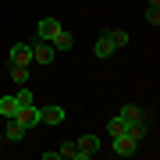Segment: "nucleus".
Returning a JSON list of instances; mask_svg holds the SVG:
<instances>
[{
  "label": "nucleus",
  "instance_id": "7",
  "mask_svg": "<svg viewBox=\"0 0 160 160\" xmlns=\"http://www.w3.org/2000/svg\"><path fill=\"white\" fill-rule=\"evenodd\" d=\"M114 50H118V46L110 43V36H107V32H103V36H96V43H92V53H96L100 61H107V57H114Z\"/></svg>",
  "mask_w": 160,
  "mask_h": 160
},
{
  "label": "nucleus",
  "instance_id": "8",
  "mask_svg": "<svg viewBox=\"0 0 160 160\" xmlns=\"http://www.w3.org/2000/svg\"><path fill=\"white\" fill-rule=\"evenodd\" d=\"M57 32H61V22H57V18H43L39 29H36V36L46 39V43H53V36H57Z\"/></svg>",
  "mask_w": 160,
  "mask_h": 160
},
{
  "label": "nucleus",
  "instance_id": "14",
  "mask_svg": "<svg viewBox=\"0 0 160 160\" xmlns=\"http://www.w3.org/2000/svg\"><path fill=\"white\" fill-rule=\"evenodd\" d=\"M57 157H61V160H75V157H78V146H75V142H61Z\"/></svg>",
  "mask_w": 160,
  "mask_h": 160
},
{
  "label": "nucleus",
  "instance_id": "18",
  "mask_svg": "<svg viewBox=\"0 0 160 160\" xmlns=\"http://www.w3.org/2000/svg\"><path fill=\"white\" fill-rule=\"evenodd\" d=\"M146 25H153V29L160 25V7H157V4H149V7H146Z\"/></svg>",
  "mask_w": 160,
  "mask_h": 160
},
{
  "label": "nucleus",
  "instance_id": "13",
  "mask_svg": "<svg viewBox=\"0 0 160 160\" xmlns=\"http://www.w3.org/2000/svg\"><path fill=\"white\" fill-rule=\"evenodd\" d=\"M7 68H11V78L18 82V86H25V82H29V68H25V64H7Z\"/></svg>",
  "mask_w": 160,
  "mask_h": 160
},
{
  "label": "nucleus",
  "instance_id": "19",
  "mask_svg": "<svg viewBox=\"0 0 160 160\" xmlns=\"http://www.w3.org/2000/svg\"><path fill=\"white\" fill-rule=\"evenodd\" d=\"M149 4H157V7H160V0H149Z\"/></svg>",
  "mask_w": 160,
  "mask_h": 160
},
{
  "label": "nucleus",
  "instance_id": "4",
  "mask_svg": "<svg viewBox=\"0 0 160 160\" xmlns=\"http://www.w3.org/2000/svg\"><path fill=\"white\" fill-rule=\"evenodd\" d=\"M75 146H78V157L75 160H89V157H96V149H100V135H82Z\"/></svg>",
  "mask_w": 160,
  "mask_h": 160
},
{
  "label": "nucleus",
  "instance_id": "2",
  "mask_svg": "<svg viewBox=\"0 0 160 160\" xmlns=\"http://www.w3.org/2000/svg\"><path fill=\"white\" fill-rule=\"evenodd\" d=\"M14 121H18V125H22L25 132H29V128H36V125H39V107H36V103H29V107H22V110L14 114Z\"/></svg>",
  "mask_w": 160,
  "mask_h": 160
},
{
  "label": "nucleus",
  "instance_id": "3",
  "mask_svg": "<svg viewBox=\"0 0 160 160\" xmlns=\"http://www.w3.org/2000/svg\"><path fill=\"white\" fill-rule=\"evenodd\" d=\"M64 118H68V114H64V107H61V103H50V107H39V121H43V125H61V121Z\"/></svg>",
  "mask_w": 160,
  "mask_h": 160
},
{
  "label": "nucleus",
  "instance_id": "16",
  "mask_svg": "<svg viewBox=\"0 0 160 160\" xmlns=\"http://www.w3.org/2000/svg\"><path fill=\"white\" fill-rule=\"evenodd\" d=\"M107 36H110V43H114V46H128V32H125V29H110Z\"/></svg>",
  "mask_w": 160,
  "mask_h": 160
},
{
  "label": "nucleus",
  "instance_id": "1",
  "mask_svg": "<svg viewBox=\"0 0 160 160\" xmlns=\"http://www.w3.org/2000/svg\"><path fill=\"white\" fill-rule=\"evenodd\" d=\"M53 61H57V50H53V43L36 39V43H32V64H53Z\"/></svg>",
  "mask_w": 160,
  "mask_h": 160
},
{
  "label": "nucleus",
  "instance_id": "5",
  "mask_svg": "<svg viewBox=\"0 0 160 160\" xmlns=\"http://www.w3.org/2000/svg\"><path fill=\"white\" fill-rule=\"evenodd\" d=\"M114 153L118 157H135L139 153V142L132 135H114Z\"/></svg>",
  "mask_w": 160,
  "mask_h": 160
},
{
  "label": "nucleus",
  "instance_id": "10",
  "mask_svg": "<svg viewBox=\"0 0 160 160\" xmlns=\"http://www.w3.org/2000/svg\"><path fill=\"white\" fill-rule=\"evenodd\" d=\"M71 46H75V36H71V32H64V29H61L57 36H53V50H57V53H68Z\"/></svg>",
  "mask_w": 160,
  "mask_h": 160
},
{
  "label": "nucleus",
  "instance_id": "15",
  "mask_svg": "<svg viewBox=\"0 0 160 160\" xmlns=\"http://www.w3.org/2000/svg\"><path fill=\"white\" fill-rule=\"evenodd\" d=\"M107 132H110V135H125V132H128V125L114 114V118H110V125H107Z\"/></svg>",
  "mask_w": 160,
  "mask_h": 160
},
{
  "label": "nucleus",
  "instance_id": "11",
  "mask_svg": "<svg viewBox=\"0 0 160 160\" xmlns=\"http://www.w3.org/2000/svg\"><path fill=\"white\" fill-rule=\"evenodd\" d=\"M118 118L125 121V125H132V121H139V118H142V110H139V107H132V103H125V107L118 110Z\"/></svg>",
  "mask_w": 160,
  "mask_h": 160
},
{
  "label": "nucleus",
  "instance_id": "17",
  "mask_svg": "<svg viewBox=\"0 0 160 160\" xmlns=\"http://www.w3.org/2000/svg\"><path fill=\"white\" fill-rule=\"evenodd\" d=\"M14 96H18V103H22V107H29V103H36V96H32V89H29V86H22V89L14 92Z\"/></svg>",
  "mask_w": 160,
  "mask_h": 160
},
{
  "label": "nucleus",
  "instance_id": "9",
  "mask_svg": "<svg viewBox=\"0 0 160 160\" xmlns=\"http://www.w3.org/2000/svg\"><path fill=\"white\" fill-rule=\"evenodd\" d=\"M18 110H22V103H18V96H14V92L0 96V118H14Z\"/></svg>",
  "mask_w": 160,
  "mask_h": 160
},
{
  "label": "nucleus",
  "instance_id": "12",
  "mask_svg": "<svg viewBox=\"0 0 160 160\" xmlns=\"http://www.w3.org/2000/svg\"><path fill=\"white\" fill-rule=\"evenodd\" d=\"M7 139H11V142H22V139H25V128L18 125L14 118H7Z\"/></svg>",
  "mask_w": 160,
  "mask_h": 160
},
{
  "label": "nucleus",
  "instance_id": "6",
  "mask_svg": "<svg viewBox=\"0 0 160 160\" xmlns=\"http://www.w3.org/2000/svg\"><path fill=\"white\" fill-rule=\"evenodd\" d=\"M11 64H32V43H14L11 46Z\"/></svg>",
  "mask_w": 160,
  "mask_h": 160
}]
</instances>
